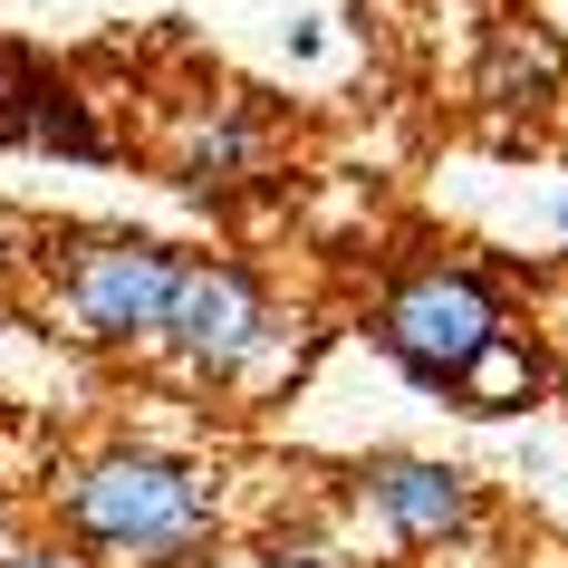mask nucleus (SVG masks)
Returning <instances> with one entry per match:
<instances>
[{
	"instance_id": "f257e3e1",
	"label": "nucleus",
	"mask_w": 568,
	"mask_h": 568,
	"mask_svg": "<svg viewBox=\"0 0 568 568\" xmlns=\"http://www.w3.org/2000/svg\"><path fill=\"white\" fill-rule=\"evenodd\" d=\"M212 473L174 463V453H106L59 491V520L68 539L88 549H116L135 568H183L193 549L212 539Z\"/></svg>"
},
{
	"instance_id": "f03ea898",
	"label": "nucleus",
	"mask_w": 568,
	"mask_h": 568,
	"mask_svg": "<svg viewBox=\"0 0 568 568\" xmlns=\"http://www.w3.org/2000/svg\"><path fill=\"white\" fill-rule=\"evenodd\" d=\"M376 337H386V357L424 386H444L501 337V300H491V280L481 270H405L376 308Z\"/></svg>"
},
{
	"instance_id": "7ed1b4c3",
	"label": "nucleus",
	"mask_w": 568,
	"mask_h": 568,
	"mask_svg": "<svg viewBox=\"0 0 568 568\" xmlns=\"http://www.w3.org/2000/svg\"><path fill=\"white\" fill-rule=\"evenodd\" d=\"M59 300L78 308V328L88 337H164V308H174V280L183 261L164 251V241H135V232H88L68 241L59 261Z\"/></svg>"
},
{
	"instance_id": "20e7f679",
	"label": "nucleus",
	"mask_w": 568,
	"mask_h": 568,
	"mask_svg": "<svg viewBox=\"0 0 568 568\" xmlns=\"http://www.w3.org/2000/svg\"><path fill=\"white\" fill-rule=\"evenodd\" d=\"M164 347H174L183 366H212V376H232L241 357H261L270 347L261 280H251L241 261H183L174 308H164Z\"/></svg>"
},
{
	"instance_id": "39448f33",
	"label": "nucleus",
	"mask_w": 568,
	"mask_h": 568,
	"mask_svg": "<svg viewBox=\"0 0 568 568\" xmlns=\"http://www.w3.org/2000/svg\"><path fill=\"white\" fill-rule=\"evenodd\" d=\"M366 501L386 510L395 539H415V549H434V539H463L481 520V491L453 463H415V453H376L366 463Z\"/></svg>"
},
{
	"instance_id": "423d86ee",
	"label": "nucleus",
	"mask_w": 568,
	"mask_h": 568,
	"mask_svg": "<svg viewBox=\"0 0 568 568\" xmlns=\"http://www.w3.org/2000/svg\"><path fill=\"white\" fill-rule=\"evenodd\" d=\"M0 145H49V154L97 164L106 135H97V116L78 106V88L59 68H39L30 49H0Z\"/></svg>"
},
{
	"instance_id": "0eeeda50",
	"label": "nucleus",
	"mask_w": 568,
	"mask_h": 568,
	"mask_svg": "<svg viewBox=\"0 0 568 568\" xmlns=\"http://www.w3.org/2000/svg\"><path fill=\"white\" fill-rule=\"evenodd\" d=\"M568 88V49L539 20H501L491 30V59H481V97L491 106H520V97H559Z\"/></svg>"
},
{
	"instance_id": "6e6552de",
	"label": "nucleus",
	"mask_w": 568,
	"mask_h": 568,
	"mask_svg": "<svg viewBox=\"0 0 568 568\" xmlns=\"http://www.w3.org/2000/svg\"><path fill=\"white\" fill-rule=\"evenodd\" d=\"M251 164H261V135H251L241 116L193 125V145H183V183H203V193H212V183H241Z\"/></svg>"
},
{
	"instance_id": "1a4fd4ad",
	"label": "nucleus",
	"mask_w": 568,
	"mask_h": 568,
	"mask_svg": "<svg viewBox=\"0 0 568 568\" xmlns=\"http://www.w3.org/2000/svg\"><path fill=\"white\" fill-rule=\"evenodd\" d=\"M530 386H539V366H530V357H510V337H491V347H481V357L453 376V395H463L473 415H501V405H520Z\"/></svg>"
},
{
	"instance_id": "9d476101",
	"label": "nucleus",
	"mask_w": 568,
	"mask_h": 568,
	"mask_svg": "<svg viewBox=\"0 0 568 568\" xmlns=\"http://www.w3.org/2000/svg\"><path fill=\"white\" fill-rule=\"evenodd\" d=\"M0 568H68V559H0Z\"/></svg>"
}]
</instances>
